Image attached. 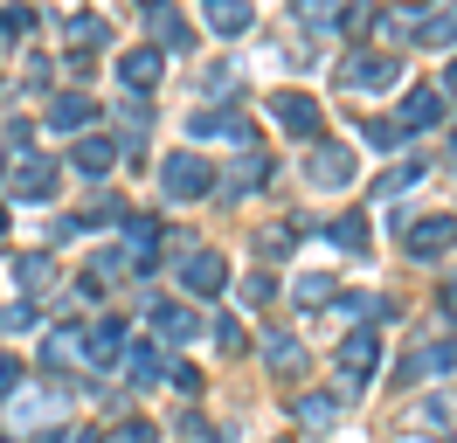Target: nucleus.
<instances>
[{
    "mask_svg": "<svg viewBox=\"0 0 457 443\" xmlns=\"http://www.w3.org/2000/svg\"><path fill=\"white\" fill-rule=\"evenodd\" d=\"M118 229H125V243H132V271L153 277V263H160V222L153 215H125Z\"/></svg>",
    "mask_w": 457,
    "mask_h": 443,
    "instance_id": "obj_15",
    "label": "nucleus"
},
{
    "mask_svg": "<svg viewBox=\"0 0 457 443\" xmlns=\"http://www.w3.org/2000/svg\"><path fill=\"white\" fill-rule=\"evenodd\" d=\"M270 125L285 138H305V146H312V138H326V111H319L305 90H278V97H270Z\"/></svg>",
    "mask_w": 457,
    "mask_h": 443,
    "instance_id": "obj_4",
    "label": "nucleus"
},
{
    "mask_svg": "<svg viewBox=\"0 0 457 443\" xmlns=\"http://www.w3.org/2000/svg\"><path fill=\"white\" fill-rule=\"evenodd\" d=\"M305 180H312V188H353V180H361V160H353L346 146H333V138H312Z\"/></svg>",
    "mask_w": 457,
    "mask_h": 443,
    "instance_id": "obj_8",
    "label": "nucleus"
},
{
    "mask_svg": "<svg viewBox=\"0 0 457 443\" xmlns=\"http://www.w3.org/2000/svg\"><path fill=\"white\" fill-rule=\"evenodd\" d=\"M153 35H160V42H173V49H180V55L195 49V28L180 21V14H167V7H153Z\"/></svg>",
    "mask_w": 457,
    "mask_h": 443,
    "instance_id": "obj_25",
    "label": "nucleus"
},
{
    "mask_svg": "<svg viewBox=\"0 0 457 443\" xmlns=\"http://www.w3.org/2000/svg\"><path fill=\"white\" fill-rule=\"evenodd\" d=\"M451 249H457V215H416V222H402V256L436 263V256H451Z\"/></svg>",
    "mask_w": 457,
    "mask_h": 443,
    "instance_id": "obj_3",
    "label": "nucleus"
},
{
    "mask_svg": "<svg viewBox=\"0 0 457 443\" xmlns=\"http://www.w3.org/2000/svg\"><path fill=\"white\" fill-rule=\"evenodd\" d=\"M14 388H21V360H14V354H0V402H7Z\"/></svg>",
    "mask_w": 457,
    "mask_h": 443,
    "instance_id": "obj_39",
    "label": "nucleus"
},
{
    "mask_svg": "<svg viewBox=\"0 0 457 443\" xmlns=\"http://www.w3.org/2000/svg\"><path fill=\"white\" fill-rule=\"evenodd\" d=\"M70 443H104V437H70Z\"/></svg>",
    "mask_w": 457,
    "mask_h": 443,
    "instance_id": "obj_44",
    "label": "nucleus"
},
{
    "mask_svg": "<svg viewBox=\"0 0 457 443\" xmlns=\"http://www.w3.org/2000/svg\"><path fill=\"white\" fill-rule=\"evenodd\" d=\"M416 430H429V437H451V402H429V409H416Z\"/></svg>",
    "mask_w": 457,
    "mask_h": 443,
    "instance_id": "obj_34",
    "label": "nucleus"
},
{
    "mask_svg": "<svg viewBox=\"0 0 457 443\" xmlns=\"http://www.w3.org/2000/svg\"><path fill=\"white\" fill-rule=\"evenodd\" d=\"M436 118H444V90H436V83H416V90L402 97V132H429Z\"/></svg>",
    "mask_w": 457,
    "mask_h": 443,
    "instance_id": "obj_17",
    "label": "nucleus"
},
{
    "mask_svg": "<svg viewBox=\"0 0 457 443\" xmlns=\"http://www.w3.org/2000/svg\"><path fill=\"white\" fill-rule=\"evenodd\" d=\"M160 77H167V63H160V49H125V55H118V83H125L132 97H145V90H153Z\"/></svg>",
    "mask_w": 457,
    "mask_h": 443,
    "instance_id": "obj_14",
    "label": "nucleus"
},
{
    "mask_svg": "<svg viewBox=\"0 0 457 443\" xmlns=\"http://www.w3.org/2000/svg\"><path fill=\"white\" fill-rule=\"evenodd\" d=\"M395 77H402V55H388V49H361V55L340 63L346 90H381V83H395Z\"/></svg>",
    "mask_w": 457,
    "mask_h": 443,
    "instance_id": "obj_11",
    "label": "nucleus"
},
{
    "mask_svg": "<svg viewBox=\"0 0 457 443\" xmlns=\"http://www.w3.org/2000/svg\"><path fill=\"white\" fill-rule=\"evenodd\" d=\"M195 332H201L195 305H180V298H153V339H160V347H187Z\"/></svg>",
    "mask_w": 457,
    "mask_h": 443,
    "instance_id": "obj_12",
    "label": "nucleus"
},
{
    "mask_svg": "<svg viewBox=\"0 0 457 443\" xmlns=\"http://www.w3.org/2000/svg\"><path fill=\"white\" fill-rule=\"evenodd\" d=\"M70 166H77L84 180H104L118 166V138H77V146H70Z\"/></svg>",
    "mask_w": 457,
    "mask_h": 443,
    "instance_id": "obj_19",
    "label": "nucleus"
},
{
    "mask_svg": "<svg viewBox=\"0 0 457 443\" xmlns=\"http://www.w3.org/2000/svg\"><path fill=\"white\" fill-rule=\"evenodd\" d=\"M423 173H429L423 160H402L395 173H381V188H374V194H381V201H395V194H409V188H416V180H423Z\"/></svg>",
    "mask_w": 457,
    "mask_h": 443,
    "instance_id": "obj_27",
    "label": "nucleus"
},
{
    "mask_svg": "<svg viewBox=\"0 0 457 443\" xmlns=\"http://www.w3.org/2000/svg\"><path fill=\"white\" fill-rule=\"evenodd\" d=\"M145 7H160V0H145Z\"/></svg>",
    "mask_w": 457,
    "mask_h": 443,
    "instance_id": "obj_45",
    "label": "nucleus"
},
{
    "mask_svg": "<svg viewBox=\"0 0 457 443\" xmlns=\"http://www.w3.org/2000/svg\"><path fill=\"white\" fill-rule=\"evenodd\" d=\"M270 298H278L270 271H250V277H243V305H270Z\"/></svg>",
    "mask_w": 457,
    "mask_h": 443,
    "instance_id": "obj_36",
    "label": "nucleus"
},
{
    "mask_svg": "<svg viewBox=\"0 0 457 443\" xmlns=\"http://www.w3.org/2000/svg\"><path fill=\"white\" fill-rule=\"evenodd\" d=\"M173 277H180L187 298H222V291H228V256H222V249H187Z\"/></svg>",
    "mask_w": 457,
    "mask_h": 443,
    "instance_id": "obj_5",
    "label": "nucleus"
},
{
    "mask_svg": "<svg viewBox=\"0 0 457 443\" xmlns=\"http://www.w3.org/2000/svg\"><path fill=\"white\" fill-rule=\"evenodd\" d=\"M35 28V7H0V42H21Z\"/></svg>",
    "mask_w": 457,
    "mask_h": 443,
    "instance_id": "obj_33",
    "label": "nucleus"
},
{
    "mask_svg": "<svg viewBox=\"0 0 457 443\" xmlns=\"http://www.w3.org/2000/svg\"><path fill=\"white\" fill-rule=\"evenodd\" d=\"M62 409H70V388H49V381L14 388V395H7V430H14V437H29V430H62Z\"/></svg>",
    "mask_w": 457,
    "mask_h": 443,
    "instance_id": "obj_1",
    "label": "nucleus"
},
{
    "mask_svg": "<svg viewBox=\"0 0 457 443\" xmlns=\"http://www.w3.org/2000/svg\"><path fill=\"white\" fill-rule=\"evenodd\" d=\"M257 188H270V153H243L236 173L215 180V194H228V201H243V194H257Z\"/></svg>",
    "mask_w": 457,
    "mask_h": 443,
    "instance_id": "obj_16",
    "label": "nucleus"
},
{
    "mask_svg": "<svg viewBox=\"0 0 457 443\" xmlns=\"http://www.w3.org/2000/svg\"><path fill=\"white\" fill-rule=\"evenodd\" d=\"M49 277H56V263H49V249H35V256H14V284H21V291H42Z\"/></svg>",
    "mask_w": 457,
    "mask_h": 443,
    "instance_id": "obj_24",
    "label": "nucleus"
},
{
    "mask_svg": "<svg viewBox=\"0 0 457 443\" xmlns=\"http://www.w3.org/2000/svg\"><path fill=\"white\" fill-rule=\"evenodd\" d=\"M333 367H340V395H353V388H368L374 374H381V332L374 326H353L340 339V354H333Z\"/></svg>",
    "mask_w": 457,
    "mask_h": 443,
    "instance_id": "obj_2",
    "label": "nucleus"
},
{
    "mask_svg": "<svg viewBox=\"0 0 457 443\" xmlns=\"http://www.w3.org/2000/svg\"><path fill=\"white\" fill-rule=\"evenodd\" d=\"M167 381L180 388V395H201V374L187 367V360H173V367H167Z\"/></svg>",
    "mask_w": 457,
    "mask_h": 443,
    "instance_id": "obj_38",
    "label": "nucleus"
},
{
    "mask_svg": "<svg viewBox=\"0 0 457 443\" xmlns=\"http://www.w3.org/2000/svg\"><path fill=\"white\" fill-rule=\"evenodd\" d=\"M250 21H257L250 0H208V28H215V35H243Z\"/></svg>",
    "mask_w": 457,
    "mask_h": 443,
    "instance_id": "obj_22",
    "label": "nucleus"
},
{
    "mask_svg": "<svg viewBox=\"0 0 457 443\" xmlns=\"http://www.w3.org/2000/svg\"><path fill=\"white\" fill-rule=\"evenodd\" d=\"M409 35H416V49H451L457 42V0L436 7V14H423V21H409Z\"/></svg>",
    "mask_w": 457,
    "mask_h": 443,
    "instance_id": "obj_20",
    "label": "nucleus"
},
{
    "mask_svg": "<svg viewBox=\"0 0 457 443\" xmlns=\"http://www.w3.org/2000/svg\"><path fill=\"white\" fill-rule=\"evenodd\" d=\"M160 188H167V201H201V194H215V166L201 153H173L160 166Z\"/></svg>",
    "mask_w": 457,
    "mask_h": 443,
    "instance_id": "obj_7",
    "label": "nucleus"
},
{
    "mask_svg": "<svg viewBox=\"0 0 457 443\" xmlns=\"http://www.w3.org/2000/svg\"><path fill=\"white\" fill-rule=\"evenodd\" d=\"M263 360H270L278 374H305V347H298V339H285V332H278V339L263 347Z\"/></svg>",
    "mask_w": 457,
    "mask_h": 443,
    "instance_id": "obj_26",
    "label": "nucleus"
},
{
    "mask_svg": "<svg viewBox=\"0 0 457 443\" xmlns=\"http://www.w3.org/2000/svg\"><path fill=\"white\" fill-rule=\"evenodd\" d=\"M56 160H42V153H21V160L7 166V201H49L56 194Z\"/></svg>",
    "mask_w": 457,
    "mask_h": 443,
    "instance_id": "obj_10",
    "label": "nucleus"
},
{
    "mask_svg": "<svg viewBox=\"0 0 457 443\" xmlns=\"http://www.w3.org/2000/svg\"><path fill=\"white\" fill-rule=\"evenodd\" d=\"M298 236H305V222H285V229H263V256H291V249H298Z\"/></svg>",
    "mask_w": 457,
    "mask_h": 443,
    "instance_id": "obj_31",
    "label": "nucleus"
},
{
    "mask_svg": "<svg viewBox=\"0 0 457 443\" xmlns=\"http://www.w3.org/2000/svg\"><path fill=\"white\" fill-rule=\"evenodd\" d=\"M14 443H62V430H29V437H14Z\"/></svg>",
    "mask_w": 457,
    "mask_h": 443,
    "instance_id": "obj_43",
    "label": "nucleus"
},
{
    "mask_svg": "<svg viewBox=\"0 0 457 443\" xmlns=\"http://www.w3.org/2000/svg\"><path fill=\"white\" fill-rule=\"evenodd\" d=\"M333 298H340V277H326V271H312V277L291 284V305H298V312H326Z\"/></svg>",
    "mask_w": 457,
    "mask_h": 443,
    "instance_id": "obj_21",
    "label": "nucleus"
},
{
    "mask_svg": "<svg viewBox=\"0 0 457 443\" xmlns=\"http://www.w3.org/2000/svg\"><path fill=\"white\" fill-rule=\"evenodd\" d=\"M125 360H132V388H153V381H160V374H167L153 347H125Z\"/></svg>",
    "mask_w": 457,
    "mask_h": 443,
    "instance_id": "obj_30",
    "label": "nucleus"
},
{
    "mask_svg": "<svg viewBox=\"0 0 457 443\" xmlns=\"http://www.w3.org/2000/svg\"><path fill=\"white\" fill-rule=\"evenodd\" d=\"M77 347H84V360L97 367V374H112L118 360H125V347H132V332H125V319L112 312V319H97V326L77 332Z\"/></svg>",
    "mask_w": 457,
    "mask_h": 443,
    "instance_id": "obj_9",
    "label": "nucleus"
},
{
    "mask_svg": "<svg viewBox=\"0 0 457 443\" xmlns=\"http://www.w3.org/2000/svg\"><path fill=\"white\" fill-rule=\"evenodd\" d=\"M29 326H35V305H29V298L0 305V339H14V332H29Z\"/></svg>",
    "mask_w": 457,
    "mask_h": 443,
    "instance_id": "obj_32",
    "label": "nucleus"
},
{
    "mask_svg": "<svg viewBox=\"0 0 457 443\" xmlns=\"http://www.w3.org/2000/svg\"><path fill=\"white\" fill-rule=\"evenodd\" d=\"M436 90H444V104L457 111V55H451V70H444V83H436Z\"/></svg>",
    "mask_w": 457,
    "mask_h": 443,
    "instance_id": "obj_42",
    "label": "nucleus"
},
{
    "mask_svg": "<svg viewBox=\"0 0 457 443\" xmlns=\"http://www.w3.org/2000/svg\"><path fill=\"white\" fill-rule=\"evenodd\" d=\"M368 138H374V146H402L409 132H402V125H388V118H374V125H368Z\"/></svg>",
    "mask_w": 457,
    "mask_h": 443,
    "instance_id": "obj_40",
    "label": "nucleus"
},
{
    "mask_svg": "<svg viewBox=\"0 0 457 443\" xmlns=\"http://www.w3.org/2000/svg\"><path fill=\"white\" fill-rule=\"evenodd\" d=\"M42 125H49L56 138H77V132H90V125H97V104H90L84 90H70V97H56V104L42 111Z\"/></svg>",
    "mask_w": 457,
    "mask_h": 443,
    "instance_id": "obj_13",
    "label": "nucleus"
},
{
    "mask_svg": "<svg viewBox=\"0 0 457 443\" xmlns=\"http://www.w3.org/2000/svg\"><path fill=\"white\" fill-rule=\"evenodd\" d=\"M436 305H444V319L457 326V277H444V291H436Z\"/></svg>",
    "mask_w": 457,
    "mask_h": 443,
    "instance_id": "obj_41",
    "label": "nucleus"
},
{
    "mask_svg": "<svg viewBox=\"0 0 457 443\" xmlns=\"http://www.w3.org/2000/svg\"><path fill=\"white\" fill-rule=\"evenodd\" d=\"M62 35H70V42H112V28L97 21V14H77V21L62 28Z\"/></svg>",
    "mask_w": 457,
    "mask_h": 443,
    "instance_id": "obj_35",
    "label": "nucleus"
},
{
    "mask_svg": "<svg viewBox=\"0 0 457 443\" xmlns=\"http://www.w3.org/2000/svg\"><path fill=\"white\" fill-rule=\"evenodd\" d=\"M208 332H215V347H222V354H250V332H243V319H236V312H222Z\"/></svg>",
    "mask_w": 457,
    "mask_h": 443,
    "instance_id": "obj_29",
    "label": "nucleus"
},
{
    "mask_svg": "<svg viewBox=\"0 0 457 443\" xmlns=\"http://www.w3.org/2000/svg\"><path fill=\"white\" fill-rule=\"evenodd\" d=\"M368 215H340V222H326V243L346 249V256H368V229H361Z\"/></svg>",
    "mask_w": 457,
    "mask_h": 443,
    "instance_id": "obj_23",
    "label": "nucleus"
},
{
    "mask_svg": "<svg viewBox=\"0 0 457 443\" xmlns=\"http://www.w3.org/2000/svg\"><path fill=\"white\" fill-rule=\"evenodd\" d=\"M451 367H457V332H444V339H429V347H416V354L395 360V388L436 381V374H451Z\"/></svg>",
    "mask_w": 457,
    "mask_h": 443,
    "instance_id": "obj_6",
    "label": "nucleus"
},
{
    "mask_svg": "<svg viewBox=\"0 0 457 443\" xmlns=\"http://www.w3.org/2000/svg\"><path fill=\"white\" fill-rule=\"evenodd\" d=\"M104 443H153V422H145V415H125V422H118Z\"/></svg>",
    "mask_w": 457,
    "mask_h": 443,
    "instance_id": "obj_37",
    "label": "nucleus"
},
{
    "mask_svg": "<svg viewBox=\"0 0 457 443\" xmlns=\"http://www.w3.org/2000/svg\"><path fill=\"white\" fill-rule=\"evenodd\" d=\"M70 222H77V236H84V229H112V222H125V208H118L112 194H97L84 215H70Z\"/></svg>",
    "mask_w": 457,
    "mask_h": 443,
    "instance_id": "obj_28",
    "label": "nucleus"
},
{
    "mask_svg": "<svg viewBox=\"0 0 457 443\" xmlns=\"http://www.w3.org/2000/svg\"><path fill=\"white\" fill-rule=\"evenodd\" d=\"M291 415L305 430H333L340 422V388H312V395H291Z\"/></svg>",
    "mask_w": 457,
    "mask_h": 443,
    "instance_id": "obj_18",
    "label": "nucleus"
}]
</instances>
